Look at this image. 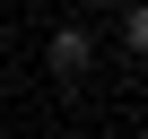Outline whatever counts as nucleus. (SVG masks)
Returning <instances> with one entry per match:
<instances>
[{
	"label": "nucleus",
	"mask_w": 148,
	"mask_h": 139,
	"mask_svg": "<svg viewBox=\"0 0 148 139\" xmlns=\"http://www.w3.org/2000/svg\"><path fill=\"white\" fill-rule=\"evenodd\" d=\"M44 61H52V78H87V61H96V44H87V35H79V26H61V35H52V52H44Z\"/></svg>",
	"instance_id": "obj_1"
},
{
	"label": "nucleus",
	"mask_w": 148,
	"mask_h": 139,
	"mask_svg": "<svg viewBox=\"0 0 148 139\" xmlns=\"http://www.w3.org/2000/svg\"><path fill=\"white\" fill-rule=\"evenodd\" d=\"M122 44H131V52H148V9H139V0H122Z\"/></svg>",
	"instance_id": "obj_2"
}]
</instances>
